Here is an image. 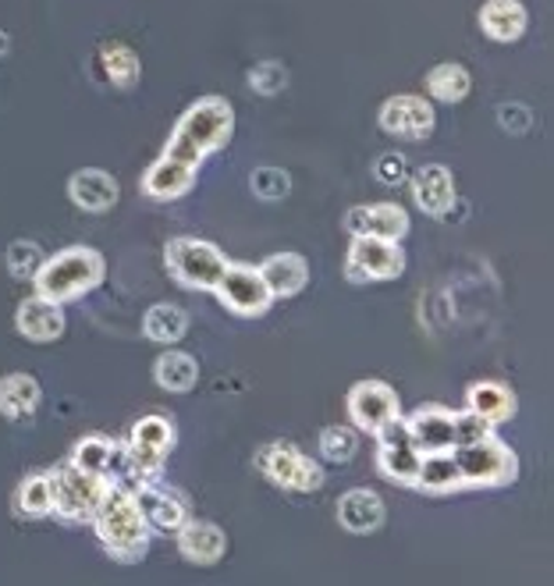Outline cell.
<instances>
[{
  "instance_id": "1",
  "label": "cell",
  "mask_w": 554,
  "mask_h": 586,
  "mask_svg": "<svg viewBox=\"0 0 554 586\" xmlns=\"http://www.w3.org/2000/svg\"><path fill=\"white\" fill-rule=\"evenodd\" d=\"M232 107H227V99L221 96H207L192 104L189 110L181 114V121L175 128V136H170L164 156L178 164H189L196 167L210 150H221L227 136H232Z\"/></svg>"
},
{
  "instance_id": "10",
  "label": "cell",
  "mask_w": 554,
  "mask_h": 586,
  "mask_svg": "<svg viewBox=\"0 0 554 586\" xmlns=\"http://www.w3.org/2000/svg\"><path fill=\"white\" fill-rule=\"evenodd\" d=\"M402 249L388 238H369V235H355L352 253H349V278L352 281H384L402 274Z\"/></svg>"
},
{
  "instance_id": "20",
  "label": "cell",
  "mask_w": 554,
  "mask_h": 586,
  "mask_svg": "<svg viewBox=\"0 0 554 586\" xmlns=\"http://www.w3.org/2000/svg\"><path fill=\"white\" fill-rule=\"evenodd\" d=\"M75 462L79 469H85V473H96V477H104L114 483V477H121V466H125V448H118L114 441L107 437H85L79 441V448H75Z\"/></svg>"
},
{
  "instance_id": "17",
  "label": "cell",
  "mask_w": 554,
  "mask_h": 586,
  "mask_svg": "<svg viewBox=\"0 0 554 586\" xmlns=\"http://www.w3.org/2000/svg\"><path fill=\"white\" fill-rule=\"evenodd\" d=\"M412 196H416V207L431 218H445L455 203V181L451 171L445 164H431L423 167L416 181H412Z\"/></svg>"
},
{
  "instance_id": "37",
  "label": "cell",
  "mask_w": 554,
  "mask_h": 586,
  "mask_svg": "<svg viewBox=\"0 0 554 586\" xmlns=\"http://www.w3.org/2000/svg\"><path fill=\"white\" fill-rule=\"evenodd\" d=\"M491 426L483 417H476V412H455V448L459 445H476V441L491 437Z\"/></svg>"
},
{
  "instance_id": "27",
  "label": "cell",
  "mask_w": 554,
  "mask_h": 586,
  "mask_svg": "<svg viewBox=\"0 0 554 586\" xmlns=\"http://www.w3.org/2000/svg\"><path fill=\"white\" fill-rule=\"evenodd\" d=\"M39 406V384L28 374H8L0 380V412L8 420H25L33 417Z\"/></svg>"
},
{
  "instance_id": "2",
  "label": "cell",
  "mask_w": 554,
  "mask_h": 586,
  "mask_svg": "<svg viewBox=\"0 0 554 586\" xmlns=\"http://www.w3.org/2000/svg\"><path fill=\"white\" fill-rule=\"evenodd\" d=\"M96 537L118 562H135L146 554L150 544V526L142 523V512L135 505V497L121 483H110V491L104 494V502L93 512Z\"/></svg>"
},
{
  "instance_id": "21",
  "label": "cell",
  "mask_w": 554,
  "mask_h": 586,
  "mask_svg": "<svg viewBox=\"0 0 554 586\" xmlns=\"http://www.w3.org/2000/svg\"><path fill=\"white\" fill-rule=\"evenodd\" d=\"M192 181H196V167L170 161V156H161V161L146 171V178H142V189H146L153 199H178L192 189Z\"/></svg>"
},
{
  "instance_id": "25",
  "label": "cell",
  "mask_w": 554,
  "mask_h": 586,
  "mask_svg": "<svg viewBox=\"0 0 554 586\" xmlns=\"http://www.w3.org/2000/svg\"><path fill=\"white\" fill-rule=\"evenodd\" d=\"M416 488L426 494H451L462 488L459 466H455L451 452H431L420 459V473H416Z\"/></svg>"
},
{
  "instance_id": "5",
  "label": "cell",
  "mask_w": 554,
  "mask_h": 586,
  "mask_svg": "<svg viewBox=\"0 0 554 586\" xmlns=\"http://www.w3.org/2000/svg\"><path fill=\"white\" fill-rule=\"evenodd\" d=\"M50 488H54V512L68 523H82L93 519V512L104 502V494L110 491V480L85 473L75 462H68L64 469L50 473Z\"/></svg>"
},
{
  "instance_id": "14",
  "label": "cell",
  "mask_w": 554,
  "mask_h": 586,
  "mask_svg": "<svg viewBox=\"0 0 554 586\" xmlns=\"http://www.w3.org/2000/svg\"><path fill=\"white\" fill-rule=\"evenodd\" d=\"M345 224L355 235H369V238H388L398 242L409 232V218L398 203H377V207H355L349 210Z\"/></svg>"
},
{
  "instance_id": "3",
  "label": "cell",
  "mask_w": 554,
  "mask_h": 586,
  "mask_svg": "<svg viewBox=\"0 0 554 586\" xmlns=\"http://www.w3.org/2000/svg\"><path fill=\"white\" fill-rule=\"evenodd\" d=\"M104 278V256L96 249H64L61 256H54L50 263H43L36 270V289L50 303H64V298H75L82 292H90Z\"/></svg>"
},
{
  "instance_id": "4",
  "label": "cell",
  "mask_w": 554,
  "mask_h": 586,
  "mask_svg": "<svg viewBox=\"0 0 554 586\" xmlns=\"http://www.w3.org/2000/svg\"><path fill=\"white\" fill-rule=\"evenodd\" d=\"M451 455H455V466H459L462 488H502V483H511L519 473L516 452L502 445L494 434L476 441V445L451 448Z\"/></svg>"
},
{
  "instance_id": "6",
  "label": "cell",
  "mask_w": 554,
  "mask_h": 586,
  "mask_svg": "<svg viewBox=\"0 0 554 586\" xmlns=\"http://www.w3.org/2000/svg\"><path fill=\"white\" fill-rule=\"evenodd\" d=\"M224 253L199 238H175L167 246V270L185 289H217L224 274Z\"/></svg>"
},
{
  "instance_id": "33",
  "label": "cell",
  "mask_w": 554,
  "mask_h": 586,
  "mask_svg": "<svg viewBox=\"0 0 554 586\" xmlns=\"http://www.w3.org/2000/svg\"><path fill=\"white\" fill-rule=\"evenodd\" d=\"M320 452L327 462H349L359 452V441H355V431H349V426H327L320 434Z\"/></svg>"
},
{
  "instance_id": "7",
  "label": "cell",
  "mask_w": 554,
  "mask_h": 586,
  "mask_svg": "<svg viewBox=\"0 0 554 586\" xmlns=\"http://www.w3.org/2000/svg\"><path fill=\"white\" fill-rule=\"evenodd\" d=\"M256 466H260V473L278 483L284 491H317L323 483V473L320 466L306 459L303 452H295L292 445H267L256 455Z\"/></svg>"
},
{
  "instance_id": "29",
  "label": "cell",
  "mask_w": 554,
  "mask_h": 586,
  "mask_svg": "<svg viewBox=\"0 0 554 586\" xmlns=\"http://www.w3.org/2000/svg\"><path fill=\"white\" fill-rule=\"evenodd\" d=\"M146 338L150 341H161V345H175V341L185 335V327H189V317L178 309V306H170V303H156L150 313H146Z\"/></svg>"
},
{
  "instance_id": "19",
  "label": "cell",
  "mask_w": 554,
  "mask_h": 586,
  "mask_svg": "<svg viewBox=\"0 0 554 586\" xmlns=\"http://www.w3.org/2000/svg\"><path fill=\"white\" fill-rule=\"evenodd\" d=\"M19 331L28 341H54L64 331V313L57 303H50V298L36 295L19 306Z\"/></svg>"
},
{
  "instance_id": "13",
  "label": "cell",
  "mask_w": 554,
  "mask_h": 586,
  "mask_svg": "<svg viewBox=\"0 0 554 586\" xmlns=\"http://www.w3.org/2000/svg\"><path fill=\"white\" fill-rule=\"evenodd\" d=\"M405 426H409L412 448H416L420 455L455 448V412H448V409L426 406L412 420H405Z\"/></svg>"
},
{
  "instance_id": "22",
  "label": "cell",
  "mask_w": 554,
  "mask_h": 586,
  "mask_svg": "<svg viewBox=\"0 0 554 586\" xmlns=\"http://www.w3.org/2000/svg\"><path fill=\"white\" fill-rule=\"evenodd\" d=\"M68 192L82 210H96V213L118 203V181H114L107 171H79V175L68 181Z\"/></svg>"
},
{
  "instance_id": "26",
  "label": "cell",
  "mask_w": 554,
  "mask_h": 586,
  "mask_svg": "<svg viewBox=\"0 0 554 586\" xmlns=\"http://www.w3.org/2000/svg\"><path fill=\"white\" fill-rule=\"evenodd\" d=\"M469 412H476L487 423H502L516 417V395H511L505 384L483 380L469 388Z\"/></svg>"
},
{
  "instance_id": "36",
  "label": "cell",
  "mask_w": 554,
  "mask_h": 586,
  "mask_svg": "<svg viewBox=\"0 0 554 586\" xmlns=\"http://www.w3.org/2000/svg\"><path fill=\"white\" fill-rule=\"evenodd\" d=\"M284 82H288V71H284L278 61H263V65H256L249 71V85L256 93H263V96H274L284 90Z\"/></svg>"
},
{
  "instance_id": "40",
  "label": "cell",
  "mask_w": 554,
  "mask_h": 586,
  "mask_svg": "<svg viewBox=\"0 0 554 586\" xmlns=\"http://www.w3.org/2000/svg\"><path fill=\"white\" fill-rule=\"evenodd\" d=\"M8 47H11V39H8V33H0V57L8 54Z\"/></svg>"
},
{
  "instance_id": "11",
  "label": "cell",
  "mask_w": 554,
  "mask_h": 586,
  "mask_svg": "<svg viewBox=\"0 0 554 586\" xmlns=\"http://www.w3.org/2000/svg\"><path fill=\"white\" fill-rule=\"evenodd\" d=\"M349 417L366 434H377L398 417V395L380 380H363L349 391Z\"/></svg>"
},
{
  "instance_id": "24",
  "label": "cell",
  "mask_w": 554,
  "mask_h": 586,
  "mask_svg": "<svg viewBox=\"0 0 554 586\" xmlns=\"http://www.w3.org/2000/svg\"><path fill=\"white\" fill-rule=\"evenodd\" d=\"M480 25L491 39H519L526 28V8L519 0H487L480 11Z\"/></svg>"
},
{
  "instance_id": "15",
  "label": "cell",
  "mask_w": 554,
  "mask_h": 586,
  "mask_svg": "<svg viewBox=\"0 0 554 586\" xmlns=\"http://www.w3.org/2000/svg\"><path fill=\"white\" fill-rule=\"evenodd\" d=\"M132 497H135V505L142 512V523L150 526V534H178L185 526V519H189L178 497L156 491L153 483H142V488H135Z\"/></svg>"
},
{
  "instance_id": "28",
  "label": "cell",
  "mask_w": 554,
  "mask_h": 586,
  "mask_svg": "<svg viewBox=\"0 0 554 586\" xmlns=\"http://www.w3.org/2000/svg\"><path fill=\"white\" fill-rule=\"evenodd\" d=\"M153 377L156 384H161L164 391H189L196 388V380H199V366L192 355H185V352H167L156 360V370H153Z\"/></svg>"
},
{
  "instance_id": "16",
  "label": "cell",
  "mask_w": 554,
  "mask_h": 586,
  "mask_svg": "<svg viewBox=\"0 0 554 586\" xmlns=\"http://www.w3.org/2000/svg\"><path fill=\"white\" fill-rule=\"evenodd\" d=\"M175 537H178V551L196 565H213L217 559H224V551H227V537L221 526H213V523L185 519V526Z\"/></svg>"
},
{
  "instance_id": "18",
  "label": "cell",
  "mask_w": 554,
  "mask_h": 586,
  "mask_svg": "<svg viewBox=\"0 0 554 586\" xmlns=\"http://www.w3.org/2000/svg\"><path fill=\"white\" fill-rule=\"evenodd\" d=\"M338 523L345 526L349 534H374L380 530L384 523V502L380 494L366 491V488H355L349 494H341L338 502Z\"/></svg>"
},
{
  "instance_id": "9",
  "label": "cell",
  "mask_w": 554,
  "mask_h": 586,
  "mask_svg": "<svg viewBox=\"0 0 554 586\" xmlns=\"http://www.w3.org/2000/svg\"><path fill=\"white\" fill-rule=\"evenodd\" d=\"M217 295L221 303L232 309V313H241V317H260V313L270 306V289L267 281L260 278V270L252 267H224V274L217 281Z\"/></svg>"
},
{
  "instance_id": "23",
  "label": "cell",
  "mask_w": 554,
  "mask_h": 586,
  "mask_svg": "<svg viewBox=\"0 0 554 586\" xmlns=\"http://www.w3.org/2000/svg\"><path fill=\"white\" fill-rule=\"evenodd\" d=\"M260 278L267 281L270 295H295L309 281V267L303 256L281 253V256H270V260L260 267Z\"/></svg>"
},
{
  "instance_id": "34",
  "label": "cell",
  "mask_w": 554,
  "mask_h": 586,
  "mask_svg": "<svg viewBox=\"0 0 554 586\" xmlns=\"http://www.w3.org/2000/svg\"><path fill=\"white\" fill-rule=\"evenodd\" d=\"M39 267H43V256H39L36 242H11V249H8V270H11V278L28 281V278H36Z\"/></svg>"
},
{
  "instance_id": "38",
  "label": "cell",
  "mask_w": 554,
  "mask_h": 586,
  "mask_svg": "<svg viewBox=\"0 0 554 586\" xmlns=\"http://www.w3.org/2000/svg\"><path fill=\"white\" fill-rule=\"evenodd\" d=\"M405 156H398V153H384L380 161H377V178L384 185H398V181H405Z\"/></svg>"
},
{
  "instance_id": "35",
  "label": "cell",
  "mask_w": 554,
  "mask_h": 586,
  "mask_svg": "<svg viewBox=\"0 0 554 586\" xmlns=\"http://www.w3.org/2000/svg\"><path fill=\"white\" fill-rule=\"evenodd\" d=\"M249 185H252V192L260 199H281V196H288V189H292L288 175L278 171V167H256Z\"/></svg>"
},
{
  "instance_id": "30",
  "label": "cell",
  "mask_w": 554,
  "mask_h": 586,
  "mask_svg": "<svg viewBox=\"0 0 554 586\" xmlns=\"http://www.w3.org/2000/svg\"><path fill=\"white\" fill-rule=\"evenodd\" d=\"M19 512L25 516H50L54 512V488H50V473L28 477L19 488Z\"/></svg>"
},
{
  "instance_id": "8",
  "label": "cell",
  "mask_w": 554,
  "mask_h": 586,
  "mask_svg": "<svg viewBox=\"0 0 554 586\" xmlns=\"http://www.w3.org/2000/svg\"><path fill=\"white\" fill-rule=\"evenodd\" d=\"M377 441H380V448H377L380 473L388 477V480H394V483H416L423 455L412 448V437H409L405 420L394 417L391 423H384L380 431H377Z\"/></svg>"
},
{
  "instance_id": "39",
  "label": "cell",
  "mask_w": 554,
  "mask_h": 586,
  "mask_svg": "<svg viewBox=\"0 0 554 586\" xmlns=\"http://www.w3.org/2000/svg\"><path fill=\"white\" fill-rule=\"evenodd\" d=\"M497 121H502V128H508V132H526L533 118L522 104H505L502 110H497Z\"/></svg>"
},
{
  "instance_id": "31",
  "label": "cell",
  "mask_w": 554,
  "mask_h": 586,
  "mask_svg": "<svg viewBox=\"0 0 554 586\" xmlns=\"http://www.w3.org/2000/svg\"><path fill=\"white\" fill-rule=\"evenodd\" d=\"M426 85H431V93L437 99L455 104V99H462L469 93V71L459 68V65H437L431 71V79H426Z\"/></svg>"
},
{
  "instance_id": "12",
  "label": "cell",
  "mask_w": 554,
  "mask_h": 586,
  "mask_svg": "<svg viewBox=\"0 0 554 586\" xmlns=\"http://www.w3.org/2000/svg\"><path fill=\"white\" fill-rule=\"evenodd\" d=\"M380 128L402 139H423L434 128V110L420 96H394L380 110Z\"/></svg>"
},
{
  "instance_id": "32",
  "label": "cell",
  "mask_w": 554,
  "mask_h": 586,
  "mask_svg": "<svg viewBox=\"0 0 554 586\" xmlns=\"http://www.w3.org/2000/svg\"><path fill=\"white\" fill-rule=\"evenodd\" d=\"M99 65H104L107 79L114 85H132L139 79V57L128 50V47H118V43L99 50Z\"/></svg>"
}]
</instances>
